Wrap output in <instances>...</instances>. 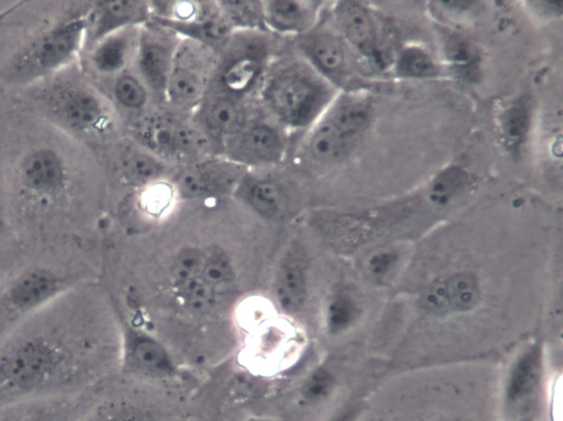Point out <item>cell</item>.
<instances>
[{"mask_svg":"<svg viewBox=\"0 0 563 421\" xmlns=\"http://www.w3.org/2000/svg\"><path fill=\"white\" fill-rule=\"evenodd\" d=\"M537 7L542 16H560L562 14V1H534L530 2Z\"/></svg>","mask_w":563,"mask_h":421,"instance_id":"38","label":"cell"},{"mask_svg":"<svg viewBox=\"0 0 563 421\" xmlns=\"http://www.w3.org/2000/svg\"><path fill=\"white\" fill-rule=\"evenodd\" d=\"M365 410L363 400H351L339 407L322 421H360Z\"/></svg>","mask_w":563,"mask_h":421,"instance_id":"37","label":"cell"},{"mask_svg":"<svg viewBox=\"0 0 563 421\" xmlns=\"http://www.w3.org/2000/svg\"><path fill=\"white\" fill-rule=\"evenodd\" d=\"M274 35L266 31H235L217 54L209 88L247 101L257 93L275 58Z\"/></svg>","mask_w":563,"mask_h":421,"instance_id":"6","label":"cell"},{"mask_svg":"<svg viewBox=\"0 0 563 421\" xmlns=\"http://www.w3.org/2000/svg\"><path fill=\"white\" fill-rule=\"evenodd\" d=\"M133 141L168 165L183 166L217 154L190 118L174 111L142 117L133 128Z\"/></svg>","mask_w":563,"mask_h":421,"instance_id":"7","label":"cell"},{"mask_svg":"<svg viewBox=\"0 0 563 421\" xmlns=\"http://www.w3.org/2000/svg\"><path fill=\"white\" fill-rule=\"evenodd\" d=\"M336 377L331 368L319 365L312 368L301 380L298 388L300 402L308 407H316L325 402L333 394Z\"/></svg>","mask_w":563,"mask_h":421,"instance_id":"33","label":"cell"},{"mask_svg":"<svg viewBox=\"0 0 563 421\" xmlns=\"http://www.w3.org/2000/svg\"><path fill=\"white\" fill-rule=\"evenodd\" d=\"M70 269L31 264L8 274L0 282V344L32 317L77 287Z\"/></svg>","mask_w":563,"mask_h":421,"instance_id":"5","label":"cell"},{"mask_svg":"<svg viewBox=\"0 0 563 421\" xmlns=\"http://www.w3.org/2000/svg\"><path fill=\"white\" fill-rule=\"evenodd\" d=\"M218 8L230 27L235 31H266L263 1H217ZM267 32V31H266Z\"/></svg>","mask_w":563,"mask_h":421,"instance_id":"30","label":"cell"},{"mask_svg":"<svg viewBox=\"0 0 563 421\" xmlns=\"http://www.w3.org/2000/svg\"><path fill=\"white\" fill-rule=\"evenodd\" d=\"M75 290L0 344V406L69 396L86 379L88 344Z\"/></svg>","mask_w":563,"mask_h":421,"instance_id":"1","label":"cell"},{"mask_svg":"<svg viewBox=\"0 0 563 421\" xmlns=\"http://www.w3.org/2000/svg\"><path fill=\"white\" fill-rule=\"evenodd\" d=\"M472 185V175L461 165H450L440 170L428 186L431 203L444 207L465 193Z\"/></svg>","mask_w":563,"mask_h":421,"instance_id":"29","label":"cell"},{"mask_svg":"<svg viewBox=\"0 0 563 421\" xmlns=\"http://www.w3.org/2000/svg\"><path fill=\"white\" fill-rule=\"evenodd\" d=\"M481 293L479 280L473 273L456 272L427 286L419 306L433 315L464 313L477 306Z\"/></svg>","mask_w":563,"mask_h":421,"instance_id":"19","label":"cell"},{"mask_svg":"<svg viewBox=\"0 0 563 421\" xmlns=\"http://www.w3.org/2000/svg\"><path fill=\"white\" fill-rule=\"evenodd\" d=\"M109 92L113 106L119 111L140 119L152 98L144 81L131 69L111 78Z\"/></svg>","mask_w":563,"mask_h":421,"instance_id":"26","label":"cell"},{"mask_svg":"<svg viewBox=\"0 0 563 421\" xmlns=\"http://www.w3.org/2000/svg\"><path fill=\"white\" fill-rule=\"evenodd\" d=\"M289 134L266 114L252 115L221 144L219 155L247 170L273 169L288 156Z\"/></svg>","mask_w":563,"mask_h":421,"instance_id":"9","label":"cell"},{"mask_svg":"<svg viewBox=\"0 0 563 421\" xmlns=\"http://www.w3.org/2000/svg\"><path fill=\"white\" fill-rule=\"evenodd\" d=\"M78 421H156L153 413L129 402H110L96 408Z\"/></svg>","mask_w":563,"mask_h":421,"instance_id":"35","label":"cell"},{"mask_svg":"<svg viewBox=\"0 0 563 421\" xmlns=\"http://www.w3.org/2000/svg\"><path fill=\"white\" fill-rule=\"evenodd\" d=\"M323 15L314 27L295 38V52L338 89L352 73L350 46Z\"/></svg>","mask_w":563,"mask_h":421,"instance_id":"13","label":"cell"},{"mask_svg":"<svg viewBox=\"0 0 563 421\" xmlns=\"http://www.w3.org/2000/svg\"><path fill=\"white\" fill-rule=\"evenodd\" d=\"M397 262V252L391 250H382L368 257L366 262V269L375 279H382L395 268Z\"/></svg>","mask_w":563,"mask_h":421,"instance_id":"36","label":"cell"},{"mask_svg":"<svg viewBox=\"0 0 563 421\" xmlns=\"http://www.w3.org/2000/svg\"><path fill=\"white\" fill-rule=\"evenodd\" d=\"M324 2L316 0H265L264 25L273 35L297 38L321 20Z\"/></svg>","mask_w":563,"mask_h":421,"instance_id":"22","label":"cell"},{"mask_svg":"<svg viewBox=\"0 0 563 421\" xmlns=\"http://www.w3.org/2000/svg\"><path fill=\"white\" fill-rule=\"evenodd\" d=\"M249 170L234 196L260 218L277 221L290 212V181L271 171Z\"/></svg>","mask_w":563,"mask_h":421,"instance_id":"16","label":"cell"},{"mask_svg":"<svg viewBox=\"0 0 563 421\" xmlns=\"http://www.w3.org/2000/svg\"><path fill=\"white\" fill-rule=\"evenodd\" d=\"M328 15L350 47L367 58L380 60L378 25L369 8L358 1H338Z\"/></svg>","mask_w":563,"mask_h":421,"instance_id":"20","label":"cell"},{"mask_svg":"<svg viewBox=\"0 0 563 421\" xmlns=\"http://www.w3.org/2000/svg\"><path fill=\"white\" fill-rule=\"evenodd\" d=\"M3 421H60V419H57V412H54L53 414L51 411H44L43 413H36L35 416H21V417H14L10 418Z\"/></svg>","mask_w":563,"mask_h":421,"instance_id":"39","label":"cell"},{"mask_svg":"<svg viewBox=\"0 0 563 421\" xmlns=\"http://www.w3.org/2000/svg\"><path fill=\"white\" fill-rule=\"evenodd\" d=\"M179 42L180 37L176 33L152 19L139 29L135 73L152 97L163 103Z\"/></svg>","mask_w":563,"mask_h":421,"instance_id":"12","label":"cell"},{"mask_svg":"<svg viewBox=\"0 0 563 421\" xmlns=\"http://www.w3.org/2000/svg\"><path fill=\"white\" fill-rule=\"evenodd\" d=\"M201 277L216 295L229 289L235 280V269L229 254L219 245L206 247Z\"/></svg>","mask_w":563,"mask_h":421,"instance_id":"31","label":"cell"},{"mask_svg":"<svg viewBox=\"0 0 563 421\" xmlns=\"http://www.w3.org/2000/svg\"><path fill=\"white\" fill-rule=\"evenodd\" d=\"M121 366L128 374L167 378L176 373L175 361L153 334L128 321L121 326Z\"/></svg>","mask_w":563,"mask_h":421,"instance_id":"14","label":"cell"},{"mask_svg":"<svg viewBox=\"0 0 563 421\" xmlns=\"http://www.w3.org/2000/svg\"><path fill=\"white\" fill-rule=\"evenodd\" d=\"M21 193L33 201L54 202L64 197L70 185L66 159L54 147L42 145L29 149L15 167Z\"/></svg>","mask_w":563,"mask_h":421,"instance_id":"11","label":"cell"},{"mask_svg":"<svg viewBox=\"0 0 563 421\" xmlns=\"http://www.w3.org/2000/svg\"><path fill=\"white\" fill-rule=\"evenodd\" d=\"M67 70L32 87L35 108L73 136L90 139L104 134L112 125L109 101L85 79Z\"/></svg>","mask_w":563,"mask_h":421,"instance_id":"3","label":"cell"},{"mask_svg":"<svg viewBox=\"0 0 563 421\" xmlns=\"http://www.w3.org/2000/svg\"><path fill=\"white\" fill-rule=\"evenodd\" d=\"M249 170L222 155H210L183 165L170 185L175 196L190 201L217 200L234 195Z\"/></svg>","mask_w":563,"mask_h":421,"instance_id":"10","label":"cell"},{"mask_svg":"<svg viewBox=\"0 0 563 421\" xmlns=\"http://www.w3.org/2000/svg\"><path fill=\"white\" fill-rule=\"evenodd\" d=\"M3 226V217H2V212H1V209H0V231Z\"/></svg>","mask_w":563,"mask_h":421,"instance_id":"42","label":"cell"},{"mask_svg":"<svg viewBox=\"0 0 563 421\" xmlns=\"http://www.w3.org/2000/svg\"><path fill=\"white\" fill-rule=\"evenodd\" d=\"M533 122V104L521 95L505 104L498 115V132L504 147L519 157L528 142Z\"/></svg>","mask_w":563,"mask_h":421,"instance_id":"24","label":"cell"},{"mask_svg":"<svg viewBox=\"0 0 563 421\" xmlns=\"http://www.w3.org/2000/svg\"><path fill=\"white\" fill-rule=\"evenodd\" d=\"M544 377V351L539 341L529 344L511 364L503 390L510 419L525 416L540 395Z\"/></svg>","mask_w":563,"mask_h":421,"instance_id":"15","label":"cell"},{"mask_svg":"<svg viewBox=\"0 0 563 421\" xmlns=\"http://www.w3.org/2000/svg\"><path fill=\"white\" fill-rule=\"evenodd\" d=\"M140 27L110 34L90 46L85 53L91 69L99 76L113 78L134 64Z\"/></svg>","mask_w":563,"mask_h":421,"instance_id":"23","label":"cell"},{"mask_svg":"<svg viewBox=\"0 0 563 421\" xmlns=\"http://www.w3.org/2000/svg\"><path fill=\"white\" fill-rule=\"evenodd\" d=\"M273 295L285 315H297L306 306L308 267L300 247H289L279 259L273 278Z\"/></svg>","mask_w":563,"mask_h":421,"instance_id":"21","label":"cell"},{"mask_svg":"<svg viewBox=\"0 0 563 421\" xmlns=\"http://www.w3.org/2000/svg\"><path fill=\"white\" fill-rule=\"evenodd\" d=\"M8 274L5 272H1V268H0V282L2 281V279L7 276Z\"/></svg>","mask_w":563,"mask_h":421,"instance_id":"41","label":"cell"},{"mask_svg":"<svg viewBox=\"0 0 563 421\" xmlns=\"http://www.w3.org/2000/svg\"><path fill=\"white\" fill-rule=\"evenodd\" d=\"M168 166L133 140L120 155V169L124 179L128 184L143 189L165 180Z\"/></svg>","mask_w":563,"mask_h":421,"instance_id":"25","label":"cell"},{"mask_svg":"<svg viewBox=\"0 0 563 421\" xmlns=\"http://www.w3.org/2000/svg\"><path fill=\"white\" fill-rule=\"evenodd\" d=\"M86 40L84 52L99 40L131 27H140L151 20L148 1H95L85 11Z\"/></svg>","mask_w":563,"mask_h":421,"instance_id":"18","label":"cell"},{"mask_svg":"<svg viewBox=\"0 0 563 421\" xmlns=\"http://www.w3.org/2000/svg\"><path fill=\"white\" fill-rule=\"evenodd\" d=\"M206 247L197 245L183 246L174 256L170 265V280L174 289L179 288L201 276Z\"/></svg>","mask_w":563,"mask_h":421,"instance_id":"34","label":"cell"},{"mask_svg":"<svg viewBox=\"0 0 563 421\" xmlns=\"http://www.w3.org/2000/svg\"><path fill=\"white\" fill-rule=\"evenodd\" d=\"M443 54L452 70L465 79L475 80L481 69V54L468 37L448 32L443 37Z\"/></svg>","mask_w":563,"mask_h":421,"instance_id":"27","label":"cell"},{"mask_svg":"<svg viewBox=\"0 0 563 421\" xmlns=\"http://www.w3.org/2000/svg\"><path fill=\"white\" fill-rule=\"evenodd\" d=\"M253 115L247 101H242L209 88L189 117L206 135L219 155L222 142L242 128Z\"/></svg>","mask_w":563,"mask_h":421,"instance_id":"17","label":"cell"},{"mask_svg":"<svg viewBox=\"0 0 563 421\" xmlns=\"http://www.w3.org/2000/svg\"><path fill=\"white\" fill-rule=\"evenodd\" d=\"M509 421H536V419L530 414H525V416L512 418Z\"/></svg>","mask_w":563,"mask_h":421,"instance_id":"40","label":"cell"},{"mask_svg":"<svg viewBox=\"0 0 563 421\" xmlns=\"http://www.w3.org/2000/svg\"><path fill=\"white\" fill-rule=\"evenodd\" d=\"M361 315L357 300L345 290L333 291L325 300L323 324L328 334L341 335L354 326Z\"/></svg>","mask_w":563,"mask_h":421,"instance_id":"28","label":"cell"},{"mask_svg":"<svg viewBox=\"0 0 563 421\" xmlns=\"http://www.w3.org/2000/svg\"><path fill=\"white\" fill-rule=\"evenodd\" d=\"M336 93V88L295 52L275 56L256 95L265 114L291 136L307 132Z\"/></svg>","mask_w":563,"mask_h":421,"instance_id":"2","label":"cell"},{"mask_svg":"<svg viewBox=\"0 0 563 421\" xmlns=\"http://www.w3.org/2000/svg\"><path fill=\"white\" fill-rule=\"evenodd\" d=\"M394 70L398 77L406 79H428L439 74L438 64L432 55L418 45H408L398 52Z\"/></svg>","mask_w":563,"mask_h":421,"instance_id":"32","label":"cell"},{"mask_svg":"<svg viewBox=\"0 0 563 421\" xmlns=\"http://www.w3.org/2000/svg\"><path fill=\"white\" fill-rule=\"evenodd\" d=\"M217 53L196 42L180 38L167 80L164 104L190 117L212 81Z\"/></svg>","mask_w":563,"mask_h":421,"instance_id":"8","label":"cell"},{"mask_svg":"<svg viewBox=\"0 0 563 421\" xmlns=\"http://www.w3.org/2000/svg\"><path fill=\"white\" fill-rule=\"evenodd\" d=\"M86 14H71L23 44L7 60L2 79L14 87H33L67 69L84 52Z\"/></svg>","mask_w":563,"mask_h":421,"instance_id":"4","label":"cell"}]
</instances>
